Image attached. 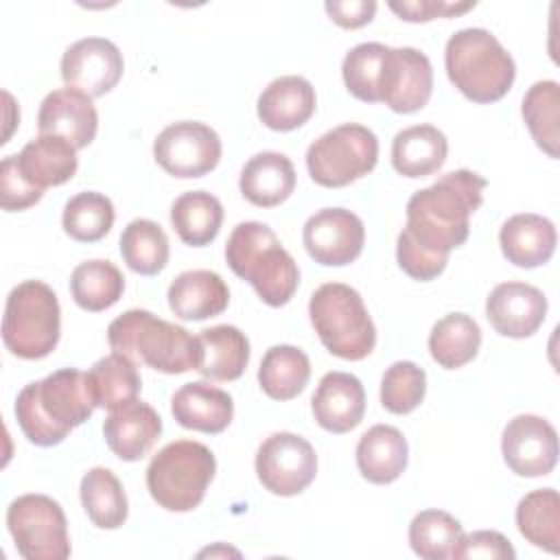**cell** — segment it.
Wrapping results in <instances>:
<instances>
[{"label":"cell","mask_w":560,"mask_h":560,"mask_svg":"<svg viewBox=\"0 0 560 560\" xmlns=\"http://www.w3.org/2000/svg\"><path fill=\"white\" fill-rule=\"evenodd\" d=\"M315 88L298 74L273 79L258 96V118L273 131H293L315 112Z\"/></svg>","instance_id":"21"},{"label":"cell","mask_w":560,"mask_h":560,"mask_svg":"<svg viewBox=\"0 0 560 560\" xmlns=\"http://www.w3.org/2000/svg\"><path fill=\"white\" fill-rule=\"evenodd\" d=\"M501 453L514 475L545 477L558 462V433L553 424L540 416H514L503 429Z\"/></svg>","instance_id":"14"},{"label":"cell","mask_w":560,"mask_h":560,"mask_svg":"<svg viewBox=\"0 0 560 560\" xmlns=\"http://www.w3.org/2000/svg\"><path fill=\"white\" fill-rule=\"evenodd\" d=\"M225 260L238 278L254 287L267 306H284L298 291V262L267 223H238L228 238Z\"/></svg>","instance_id":"4"},{"label":"cell","mask_w":560,"mask_h":560,"mask_svg":"<svg viewBox=\"0 0 560 560\" xmlns=\"http://www.w3.org/2000/svg\"><path fill=\"white\" fill-rule=\"evenodd\" d=\"M389 46L363 42L350 48L341 63V77L348 92L363 103H381Z\"/></svg>","instance_id":"39"},{"label":"cell","mask_w":560,"mask_h":560,"mask_svg":"<svg viewBox=\"0 0 560 560\" xmlns=\"http://www.w3.org/2000/svg\"><path fill=\"white\" fill-rule=\"evenodd\" d=\"M308 256L324 267H343L359 258L365 243L363 221L346 208H322L302 230Z\"/></svg>","instance_id":"13"},{"label":"cell","mask_w":560,"mask_h":560,"mask_svg":"<svg viewBox=\"0 0 560 560\" xmlns=\"http://www.w3.org/2000/svg\"><path fill=\"white\" fill-rule=\"evenodd\" d=\"M451 558H483V560H514L516 551L512 542L494 529H479L472 534H462L459 542L455 545Z\"/></svg>","instance_id":"44"},{"label":"cell","mask_w":560,"mask_h":560,"mask_svg":"<svg viewBox=\"0 0 560 560\" xmlns=\"http://www.w3.org/2000/svg\"><path fill=\"white\" fill-rule=\"evenodd\" d=\"M311 409L322 429L348 433L363 420L365 389L354 374L328 372L311 398Z\"/></svg>","instance_id":"20"},{"label":"cell","mask_w":560,"mask_h":560,"mask_svg":"<svg viewBox=\"0 0 560 560\" xmlns=\"http://www.w3.org/2000/svg\"><path fill=\"white\" fill-rule=\"evenodd\" d=\"M44 190L35 188L24 179L18 168V158L7 155L0 162V203L7 212H20L35 206L42 199Z\"/></svg>","instance_id":"43"},{"label":"cell","mask_w":560,"mask_h":560,"mask_svg":"<svg viewBox=\"0 0 560 560\" xmlns=\"http://www.w3.org/2000/svg\"><path fill=\"white\" fill-rule=\"evenodd\" d=\"M15 158L24 179L39 190L66 184L79 168L77 149L57 136L39 133Z\"/></svg>","instance_id":"27"},{"label":"cell","mask_w":560,"mask_h":560,"mask_svg":"<svg viewBox=\"0 0 560 560\" xmlns=\"http://www.w3.org/2000/svg\"><path fill=\"white\" fill-rule=\"evenodd\" d=\"M7 527L26 560H66L70 556L68 521L61 505L46 494H22L7 508Z\"/></svg>","instance_id":"10"},{"label":"cell","mask_w":560,"mask_h":560,"mask_svg":"<svg viewBox=\"0 0 560 560\" xmlns=\"http://www.w3.org/2000/svg\"><path fill=\"white\" fill-rule=\"evenodd\" d=\"M444 66L451 83L472 103L503 98L516 77V63L486 28H462L446 42Z\"/></svg>","instance_id":"5"},{"label":"cell","mask_w":560,"mask_h":560,"mask_svg":"<svg viewBox=\"0 0 560 560\" xmlns=\"http://www.w3.org/2000/svg\"><path fill=\"white\" fill-rule=\"evenodd\" d=\"M499 243L508 262L521 269H534L549 262L556 252L558 234L549 219L534 212H521L501 225Z\"/></svg>","instance_id":"24"},{"label":"cell","mask_w":560,"mask_h":560,"mask_svg":"<svg viewBox=\"0 0 560 560\" xmlns=\"http://www.w3.org/2000/svg\"><path fill=\"white\" fill-rule=\"evenodd\" d=\"M427 394V374L413 361L392 363L381 378V405L396 416L411 413Z\"/></svg>","instance_id":"42"},{"label":"cell","mask_w":560,"mask_h":560,"mask_svg":"<svg viewBox=\"0 0 560 560\" xmlns=\"http://www.w3.org/2000/svg\"><path fill=\"white\" fill-rule=\"evenodd\" d=\"M486 317L492 328L512 339L532 337L547 317V298L525 282H501L486 300Z\"/></svg>","instance_id":"17"},{"label":"cell","mask_w":560,"mask_h":560,"mask_svg":"<svg viewBox=\"0 0 560 560\" xmlns=\"http://www.w3.org/2000/svg\"><path fill=\"white\" fill-rule=\"evenodd\" d=\"M168 236L151 219H133L120 234V256L140 276H155L168 262Z\"/></svg>","instance_id":"38"},{"label":"cell","mask_w":560,"mask_h":560,"mask_svg":"<svg viewBox=\"0 0 560 560\" xmlns=\"http://www.w3.org/2000/svg\"><path fill=\"white\" fill-rule=\"evenodd\" d=\"M396 260L400 265V269L420 282L433 280L438 278L444 269H446V258H433L429 254H424L422 249H418L411 241H407L405 234H398L396 241Z\"/></svg>","instance_id":"45"},{"label":"cell","mask_w":560,"mask_h":560,"mask_svg":"<svg viewBox=\"0 0 560 560\" xmlns=\"http://www.w3.org/2000/svg\"><path fill=\"white\" fill-rule=\"evenodd\" d=\"M523 120L549 158H558L560 144V85L556 81H536L523 96Z\"/></svg>","instance_id":"37"},{"label":"cell","mask_w":560,"mask_h":560,"mask_svg":"<svg viewBox=\"0 0 560 560\" xmlns=\"http://www.w3.org/2000/svg\"><path fill=\"white\" fill-rule=\"evenodd\" d=\"M103 435L116 457L122 462H138L162 435V418L151 405L136 398L107 413Z\"/></svg>","instance_id":"19"},{"label":"cell","mask_w":560,"mask_h":560,"mask_svg":"<svg viewBox=\"0 0 560 560\" xmlns=\"http://www.w3.org/2000/svg\"><path fill=\"white\" fill-rule=\"evenodd\" d=\"M61 335V308L55 291L42 280H24L11 289L4 317L2 341L7 350L26 361L48 357Z\"/></svg>","instance_id":"8"},{"label":"cell","mask_w":560,"mask_h":560,"mask_svg":"<svg viewBox=\"0 0 560 560\" xmlns=\"http://www.w3.org/2000/svg\"><path fill=\"white\" fill-rule=\"evenodd\" d=\"M488 182L468 168L451 171L435 184L413 192L407 201V223L400 234L433 258L464 245L470 232V214L483 201Z\"/></svg>","instance_id":"1"},{"label":"cell","mask_w":560,"mask_h":560,"mask_svg":"<svg viewBox=\"0 0 560 560\" xmlns=\"http://www.w3.org/2000/svg\"><path fill=\"white\" fill-rule=\"evenodd\" d=\"M81 503L88 518L101 529H118L129 514L127 497L118 477L103 466L90 468L81 479Z\"/></svg>","instance_id":"33"},{"label":"cell","mask_w":560,"mask_h":560,"mask_svg":"<svg viewBox=\"0 0 560 560\" xmlns=\"http://www.w3.org/2000/svg\"><path fill=\"white\" fill-rule=\"evenodd\" d=\"M462 534V523L444 510H422L409 523V545L424 560L451 558Z\"/></svg>","instance_id":"41"},{"label":"cell","mask_w":560,"mask_h":560,"mask_svg":"<svg viewBox=\"0 0 560 560\" xmlns=\"http://www.w3.org/2000/svg\"><path fill=\"white\" fill-rule=\"evenodd\" d=\"M88 381H90L96 407H103L107 411H112L129 400H136L142 389V378L138 374V365L118 352H112V354L98 359L90 368Z\"/></svg>","instance_id":"35"},{"label":"cell","mask_w":560,"mask_h":560,"mask_svg":"<svg viewBox=\"0 0 560 560\" xmlns=\"http://www.w3.org/2000/svg\"><path fill=\"white\" fill-rule=\"evenodd\" d=\"M433 92V68L424 52L411 46L389 48L381 103L396 114L422 109Z\"/></svg>","instance_id":"16"},{"label":"cell","mask_w":560,"mask_h":560,"mask_svg":"<svg viewBox=\"0 0 560 560\" xmlns=\"http://www.w3.org/2000/svg\"><path fill=\"white\" fill-rule=\"evenodd\" d=\"M153 158L173 177H203L221 160V138L206 122L179 120L158 133Z\"/></svg>","instance_id":"12"},{"label":"cell","mask_w":560,"mask_h":560,"mask_svg":"<svg viewBox=\"0 0 560 560\" xmlns=\"http://www.w3.org/2000/svg\"><path fill=\"white\" fill-rule=\"evenodd\" d=\"M256 475L271 494L295 497L304 492L317 475L315 448L295 433H271L258 446Z\"/></svg>","instance_id":"11"},{"label":"cell","mask_w":560,"mask_h":560,"mask_svg":"<svg viewBox=\"0 0 560 560\" xmlns=\"http://www.w3.org/2000/svg\"><path fill=\"white\" fill-rule=\"evenodd\" d=\"M125 291L120 269L109 260H85L70 276V293L77 306L90 313L114 306Z\"/></svg>","instance_id":"36"},{"label":"cell","mask_w":560,"mask_h":560,"mask_svg":"<svg viewBox=\"0 0 560 560\" xmlns=\"http://www.w3.org/2000/svg\"><path fill=\"white\" fill-rule=\"evenodd\" d=\"M223 223L221 201L206 190H190L179 195L171 206V225L190 247L210 245Z\"/></svg>","instance_id":"30"},{"label":"cell","mask_w":560,"mask_h":560,"mask_svg":"<svg viewBox=\"0 0 560 560\" xmlns=\"http://www.w3.org/2000/svg\"><path fill=\"white\" fill-rule=\"evenodd\" d=\"M516 527L521 536L538 549L558 553L560 549V497L553 488L527 492L516 505Z\"/></svg>","instance_id":"34"},{"label":"cell","mask_w":560,"mask_h":560,"mask_svg":"<svg viewBox=\"0 0 560 560\" xmlns=\"http://www.w3.org/2000/svg\"><path fill=\"white\" fill-rule=\"evenodd\" d=\"M201 361L197 372L210 381H236L249 363V341L236 326L219 324L199 335Z\"/></svg>","instance_id":"29"},{"label":"cell","mask_w":560,"mask_h":560,"mask_svg":"<svg viewBox=\"0 0 560 560\" xmlns=\"http://www.w3.org/2000/svg\"><path fill=\"white\" fill-rule=\"evenodd\" d=\"M171 413L184 429L221 433L232 422L234 402L221 387H214L208 381H192L173 394Z\"/></svg>","instance_id":"22"},{"label":"cell","mask_w":560,"mask_h":560,"mask_svg":"<svg viewBox=\"0 0 560 560\" xmlns=\"http://www.w3.org/2000/svg\"><path fill=\"white\" fill-rule=\"evenodd\" d=\"M168 306L175 317L201 322L221 315L230 304V289L217 271L190 269L182 271L168 287Z\"/></svg>","instance_id":"23"},{"label":"cell","mask_w":560,"mask_h":560,"mask_svg":"<svg viewBox=\"0 0 560 560\" xmlns=\"http://www.w3.org/2000/svg\"><path fill=\"white\" fill-rule=\"evenodd\" d=\"M96 400L88 381V372L63 368L42 381L22 387L15 398V420L24 438L35 446H55L83 424Z\"/></svg>","instance_id":"2"},{"label":"cell","mask_w":560,"mask_h":560,"mask_svg":"<svg viewBox=\"0 0 560 560\" xmlns=\"http://www.w3.org/2000/svg\"><path fill=\"white\" fill-rule=\"evenodd\" d=\"M114 206L109 197L85 190L68 199L61 214L63 232L79 243L101 241L114 225Z\"/></svg>","instance_id":"40"},{"label":"cell","mask_w":560,"mask_h":560,"mask_svg":"<svg viewBox=\"0 0 560 560\" xmlns=\"http://www.w3.org/2000/svg\"><path fill=\"white\" fill-rule=\"evenodd\" d=\"M409 446L405 435L392 424L370 427L357 444V466L370 483H392L407 468Z\"/></svg>","instance_id":"26"},{"label":"cell","mask_w":560,"mask_h":560,"mask_svg":"<svg viewBox=\"0 0 560 560\" xmlns=\"http://www.w3.org/2000/svg\"><path fill=\"white\" fill-rule=\"evenodd\" d=\"M308 315L324 348L339 359L361 361L376 346V328L363 298L343 282L317 287L308 302Z\"/></svg>","instance_id":"6"},{"label":"cell","mask_w":560,"mask_h":560,"mask_svg":"<svg viewBox=\"0 0 560 560\" xmlns=\"http://www.w3.org/2000/svg\"><path fill=\"white\" fill-rule=\"evenodd\" d=\"M212 451L195 440H175L160 448L147 468V488L153 501L168 512L195 510L214 479Z\"/></svg>","instance_id":"7"},{"label":"cell","mask_w":560,"mask_h":560,"mask_svg":"<svg viewBox=\"0 0 560 560\" xmlns=\"http://www.w3.org/2000/svg\"><path fill=\"white\" fill-rule=\"evenodd\" d=\"M378 160V140L359 122H343L322 133L306 151V168L324 188L348 186L368 175Z\"/></svg>","instance_id":"9"},{"label":"cell","mask_w":560,"mask_h":560,"mask_svg":"<svg viewBox=\"0 0 560 560\" xmlns=\"http://www.w3.org/2000/svg\"><path fill=\"white\" fill-rule=\"evenodd\" d=\"M122 70V52L105 37H83L70 44L61 57V79L66 88L79 90L90 98L114 90Z\"/></svg>","instance_id":"15"},{"label":"cell","mask_w":560,"mask_h":560,"mask_svg":"<svg viewBox=\"0 0 560 560\" xmlns=\"http://www.w3.org/2000/svg\"><path fill=\"white\" fill-rule=\"evenodd\" d=\"M324 9L330 15V20L341 28H359L372 22L376 13V2L374 0H346V2L332 0V2H326Z\"/></svg>","instance_id":"47"},{"label":"cell","mask_w":560,"mask_h":560,"mask_svg":"<svg viewBox=\"0 0 560 560\" xmlns=\"http://www.w3.org/2000/svg\"><path fill=\"white\" fill-rule=\"evenodd\" d=\"M481 346V328L466 313H448L438 319L429 335V352L444 370L470 363Z\"/></svg>","instance_id":"31"},{"label":"cell","mask_w":560,"mask_h":560,"mask_svg":"<svg viewBox=\"0 0 560 560\" xmlns=\"http://www.w3.org/2000/svg\"><path fill=\"white\" fill-rule=\"evenodd\" d=\"M448 153L446 136L433 125H413L394 136L392 166L402 177H427L442 168Z\"/></svg>","instance_id":"28"},{"label":"cell","mask_w":560,"mask_h":560,"mask_svg":"<svg viewBox=\"0 0 560 560\" xmlns=\"http://www.w3.org/2000/svg\"><path fill=\"white\" fill-rule=\"evenodd\" d=\"M109 348L136 365H149L164 374L197 370L201 361L199 339L184 326L155 317L151 311L131 308L107 326Z\"/></svg>","instance_id":"3"},{"label":"cell","mask_w":560,"mask_h":560,"mask_svg":"<svg viewBox=\"0 0 560 560\" xmlns=\"http://www.w3.org/2000/svg\"><path fill=\"white\" fill-rule=\"evenodd\" d=\"M475 2H444V0H413V2H389V9L407 22H429L433 18H451L472 9Z\"/></svg>","instance_id":"46"},{"label":"cell","mask_w":560,"mask_h":560,"mask_svg":"<svg viewBox=\"0 0 560 560\" xmlns=\"http://www.w3.org/2000/svg\"><path fill=\"white\" fill-rule=\"evenodd\" d=\"M311 378V361L304 350L280 343L271 346L258 368V383L273 400H291L304 392Z\"/></svg>","instance_id":"32"},{"label":"cell","mask_w":560,"mask_h":560,"mask_svg":"<svg viewBox=\"0 0 560 560\" xmlns=\"http://www.w3.org/2000/svg\"><path fill=\"white\" fill-rule=\"evenodd\" d=\"M37 129L44 136H57L74 149H83L96 136L98 114L88 94L61 88L44 96L37 114Z\"/></svg>","instance_id":"18"},{"label":"cell","mask_w":560,"mask_h":560,"mask_svg":"<svg viewBox=\"0 0 560 560\" xmlns=\"http://www.w3.org/2000/svg\"><path fill=\"white\" fill-rule=\"evenodd\" d=\"M238 188L249 203L258 208H276L295 190V168L284 153H256L245 162Z\"/></svg>","instance_id":"25"}]
</instances>
